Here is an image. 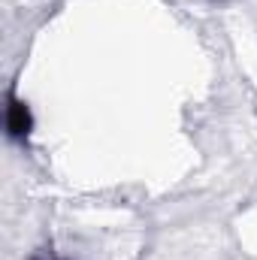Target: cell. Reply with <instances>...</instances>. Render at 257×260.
<instances>
[{
  "label": "cell",
  "mask_w": 257,
  "mask_h": 260,
  "mask_svg": "<svg viewBox=\"0 0 257 260\" xmlns=\"http://www.w3.org/2000/svg\"><path fill=\"white\" fill-rule=\"evenodd\" d=\"M30 260H61V257H55L52 251H40V254H34Z\"/></svg>",
  "instance_id": "2"
},
{
  "label": "cell",
  "mask_w": 257,
  "mask_h": 260,
  "mask_svg": "<svg viewBox=\"0 0 257 260\" xmlns=\"http://www.w3.org/2000/svg\"><path fill=\"white\" fill-rule=\"evenodd\" d=\"M6 130H9L12 139H21V142H24V139L30 136V130H34V115H30L27 103L18 100V97H9V100H6Z\"/></svg>",
  "instance_id": "1"
}]
</instances>
